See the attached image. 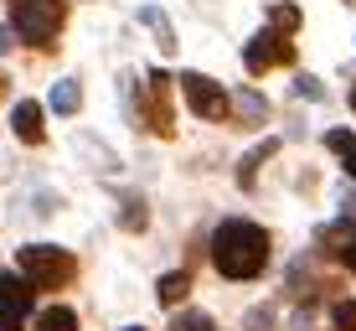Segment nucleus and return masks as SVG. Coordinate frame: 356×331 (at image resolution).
Segmentation results:
<instances>
[{
	"label": "nucleus",
	"instance_id": "1",
	"mask_svg": "<svg viewBox=\"0 0 356 331\" xmlns=\"http://www.w3.org/2000/svg\"><path fill=\"white\" fill-rule=\"evenodd\" d=\"M212 264L227 279H253L268 264V233L259 223H248V217H227L212 233Z\"/></svg>",
	"mask_w": 356,
	"mask_h": 331
},
{
	"label": "nucleus",
	"instance_id": "2",
	"mask_svg": "<svg viewBox=\"0 0 356 331\" xmlns=\"http://www.w3.org/2000/svg\"><path fill=\"white\" fill-rule=\"evenodd\" d=\"M21 269H26L31 290H63L78 275V259L57 243H31V249H21Z\"/></svg>",
	"mask_w": 356,
	"mask_h": 331
},
{
	"label": "nucleus",
	"instance_id": "3",
	"mask_svg": "<svg viewBox=\"0 0 356 331\" xmlns=\"http://www.w3.org/2000/svg\"><path fill=\"white\" fill-rule=\"evenodd\" d=\"M10 31L31 47L36 42L52 47V36L63 31V0H16L10 6Z\"/></svg>",
	"mask_w": 356,
	"mask_h": 331
},
{
	"label": "nucleus",
	"instance_id": "4",
	"mask_svg": "<svg viewBox=\"0 0 356 331\" xmlns=\"http://www.w3.org/2000/svg\"><path fill=\"white\" fill-rule=\"evenodd\" d=\"M181 88H186V104L202 119H227L232 99L222 93V83H217V78H207V72H181Z\"/></svg>",
	"mask_w": 356,
	"mask_h": 331
},
{
	"label": "nucleus",
	"instance_id": "5",
	"mask_svg": "<svg viewBox=\"0 0 356 331\" xmlns=\"http://www.w3.org/2000/svg\"><path fill=\"white\" fill-rule=\"evenodd\" d=\"M31 279H16V275H0V331H21L31 316Z\"/></svg>",
	"mask_w": 356,
	"mask_h": 331
},
{
	"label": "nucleus",
	"instance_id": "6",
	"mask_svg": "<svg viewBox=\"0 0 356 331\" xmlns=\"http://www.w3.org/2000/svg\"><path fill=\"white\" fill-rule=\"evenodd\" d=\"M289 42L279 36V26H268V31H259L248 47H243V63H248V72H268L274 63H289Z\"/></svg>",
	"mask_w": 356,
	"mask_h": 331
},
{
	"label": "nucleus",
	"instance_id": "7",
	"mask_svg": "<svg viewBox=\"0 0 356 331\" xmlns=\"http://www.w3.org/2000/svg\"><path fill=\"white\" fill-rule=\"evenodd\" d=\"M165 72H150V109L140 114V125L145 130H161V134H170V99H165Z\"/></svg>",
	"mask_w": 356,
	"mask_h": 331
},
{
	"label": "nucleus",
	"instance_id": "8",
	"mask_svg": "<svg viewBox=\"0 0 356 331\" xmlns=\"http://www.w3.org/2000/svg\"><path fill=\"white\" fill-rule=\"evenodd\" d=\"M10 130H16L26 145H42V134H47V130H42V104L21 99L16 109H10Z\"/></svg>",
	"mask_w": 356,
	"mask_h": 331
},
{
	"label": "nucleus",
	"instance_id": "9",
	"mask_svg": "<svg viewBox=\"0 0 356 331\" xmlns=\"http://www.w3.org/2000/svg\"><path fill=\"white\" fill-rule=\"evenodd\" d=\"M145 223H150V213H145V197H119V228L124 233H145Z\"/></svg>",
	"mask_w": 356,
	"mask_h": 331
},
{
	"label": "nucleus",
	"instance_id": "10",
	"mask_svg": "<svg viewBox=\"0 0 356 331\" xmlns=\"http://www.w3.org/2000/svg\"><path fill=\"white\" fill-rule=\"evenodd\" d=\"M36 331H78V311H67V305H47V311L36 316Z\"/></svg>",
	"mask_w": 356,
	"mask_h": 331
},
{
	"label": "nucleus",
	"instance_id": "11",
	"mask_svg": "<svg viewBox=\"0 0 356 331\" xmlns=\"http://www.w3.org/2000/svg\"><path fill=\"white\" fill-rule=\"evenodd\" d=\"M140 21H145L155 36H161V52H176V31H170V21H165L155 6H140Z\"/></svg>",
	"mask_w": 356,
	"mask_h": 331
},
{
	"label": "nucleus",
	"instance_id": "12",
	"mask_svg": "<svg viewBox=\"0 0 356 331\" xmlns=\"http://www.w3.org/2000/svg\"><path fill=\"white\" fill-rule=\"evenodd\" d=\"M78 104H83V88H78L72 78H63V83L52 88V109H57V114H78Z\"/></svg>",
	"mask_w": 356,
	"mask_h": 331
},
{
	"label": "nucleus",
	"instance_id": "13",
	"mask_svg": "<svg viewBox=\"0 0 356 331\" xmlns=\"http://www.w3.org/2000/svg\"><path fill=\"white\" fill-rule=\"evenodd\" d=\"M72 151H78V155H93V171H114V166H119L98 140H88V134H78V140H72Z\"/></svg>",
	"mask_w": 356,
	"mask_h": 331
},
{
	"label": "nucleus",
	"instance_id": "14",
	"mask_svg": "<svg viewBox=\"0 0 356 331\" xmlns=\"http://www.w3.org/2000/svg\"><path fill=\"white\" fill-rule=\"evenodd\" d=\"M274 151H279V140H264L259 151H253L248 161L238 166V181H243V187H253V176H259V161H268V155H274Z\"/></svg>",
	"mask_w": 356,
	"mask_h": 331
},
{
	"label": "nucleus",
	"instance_id": "15",
	"mask_svg": "<svg viewBox=\"0 0 356 331\" xmlns=\"http://www.w3.org/2000/svg\"><path fill=\"white\" fill-rule=\"evenodd\" d=\"M186 290H191V279L176 269V275H165V279H161V290H155V295H161L165 305H176V300H186Z\"/></svg>",
	"mask_w": 356,
	"mask_h": 331
},
{
	"label": "nucleus",
	"instance_id": "16",
	"mask_svg": "<svg viewBox=\"0 0 356 331\" xmlns=\"http://www.w3.org/2000/svg\"><path fill=\"white\" fill-rule=\"evenodd\" d=\"M232 109H238L243 119H264L268 114V104H264V93H253V88H243L238 99H232Z\"/></svg>",
	"mask_w": 356,
	"mask_h": 331
},
{
	"label": "nucleus",
	"instance_id": "17",
	"mask_svg": "<svg viewBox=\"0 0 356 331\" xmlns=\"http://www.w3.org/2000/svg\"><path fill=\"white\" fill-rule=\"evenodd\" d=\"M170 331H212V316L207 311H181L176 321H170Z\"/></svg>",
	"mask_w": 356,
	"mask_h": 331
},
{
	"label": "nucleus",
	"instance_id": "18",
	"mask_svg": "<svg viewBox=\"0 0 356 331\" xmlns=\"http://www.w3.org/2000/svg\"><path fill=\"white\" fill-rule=\"evenodd\" d=\"M268 21H274L279 31H294V26H300V10H294V6H274V10H268Z\"/></svg>",
	"mask_w": 356,
	"mask_h": 331
},
{
	"label": "nucleus",
	"instance_id": "19",
	"mask_svg": "<svg viewBox=\"0 0 356 331\" xmlns=\"http://www.w3.org/2000/svg\"><path fill=\"white\" fill-rule=\"evenodd\" d=\"M330 316H336V326H341V331H356V305H351V300H341Z\"/></svg>",
	"mask_w": 356,
	"mask_h": 331
},
{
	"label": "nucleus",
	"instance_id": "20",
	"mask_svg": "<svg viewBox=\"0 0 356 331\" xmlns=\"http://www.w3.org/2000/svg\"><path fill=\"white\" fill-rule=\"evenodd\" d=\"M294 93H300V99H325L321 78H294Z\"/></svg>",
	"mask_w": 356,
	"mask_h": 331
},
{
	"label": "nucleus",
	"instance_id": "21",
	"mask_svg": "<svg viewBox=\"0 0 356 331\" xmlns=\"http://www.w3.org/2000/svg\"><path fill=\"white\" fill-rule=\"evenodd\" d=\"M325 145H330V151H341V155H346V151H351V134H346V130H330V134H325Z\"/></svg>",
	"mask_w": 356,
	"mask_h": 331
},
{
	"label": "nucleus",
	"instance_id": "22",
	"mask_svg": "<svg viewBox=\"0 0 356 331\" xmlns=\"http://www.w3.org/2000/svg\"><path fill=\"white\" fill-rule=\"evenodd\" d=\"M268 321H274V311H253V316H248L253 331H268Z\"/></svg>",
	"mask_w": 356,
	"mask_h": 331
},
{
	"label": "nucleus",
	"instance_id": "23",
	"mask_svg": "<svg viewBox=\"0 0 356 331\" xmlns=\"http://www.w3.org/2000/svg\"><path fill=\"white\" fill-rule=\"evenodd\" d=\"M10 42H16V36H10V26H0V57L10 52Z\"/></svg>",
	"mask_w": 356,
	"mask_h": 331
},
{
	"label": "nucleus",
	"instance_id": "24",
	"mask_svg": "<svg viewBox=\"0 0 356 331\" xmlns=\"http://www.w3.org/2000/svg\"><path fill=\"white\" fill-rule=\"evenodd\" d=\"M341 213H356V192H341Z\"/></svg>",
	"mask_w": 356,
	"mask_h": 331
},
{
	"label": "nucleus",
	"instance_id": "25",
	"mask_svg": "<svg viewBox=\"0 0 356 331\" xmlns=\"http://www.w3.org/2000/svg\"><path fill=\"white\" fill-rule=\"evenodd\" d=\"M346 264L356 269V233H351V238H346Z\"/></svg>",
	"mask_w": 356,
	"mask_h": 331
},
{
	"label": "nucleus",
	"instance_id": "26",
	"mask_svg": "<svg viewBox=\"0 0 356 331\" xmlns=\"http://www.w3.org/2000/svg\"><path fill=\"white\" fill-rule=\"evenodd\" d=\"M346 171L356 176V140H351V151H346Z\"/></svg>",
	"mask_w": 356,
	"mask_h": 331
},
{
	"label": "nucleus",
	"instance_id": "27",
	"mask_svg": "<svg viewBox=\"0 0 356 331\" xmlns=\"http://www.w3.org/2000/svg\"><path fill=\"white\" fill-rule=\"evenodd\" d=\"M124 331H145V326H124Z\"/></svg>",
	"mask_w": 356,
	"mask_h": 331
},
{
	"label": "nucleus",
	"instance_id": "28",
	"mask_svg": "<svg viewBox=\"0 0 356 331\" xmlns=\"http://www.w3.org/2000/svg\"><path fill=\"white\" fill-rule=\"evenodd\" d=\"M351 109H356V88H351Z\"/></svg>",
	"mask_w": 356,
	"mask_h": 331
}]
</instances>
